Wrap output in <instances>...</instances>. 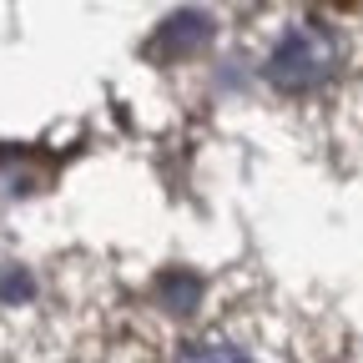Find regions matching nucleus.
Here are the masks:
<instances>
[{
  "label": "nucleus",
  "instance_id": "1",
  "mask_svg": "<svg viewBox=\"0 0 363 363\" xmlns=\"http://www.w3.org/2000/svg\"><path fill=\"white\" fill-rule=\"evenodd\" d=\"M328 61H333L328 35H323V30H313V26H298V30L283 35L278 51H272L267 76L278 81V86H313L318 76L328 71Z\"/></svg>",
  "mask_w": 363,
  "mask_h": 363
},
{
  "label": "nucleus",
  "instance_id": "2",
  "mask_svg": "<svg viewBox=\"0 0 363 363\" xmlns=\"http://www.w3.org/2000/svg\"><path fill=\"white\" fill-rule=\"evenodd\" d=\"M177 363H252L242 348H227V343H197V348H187Z\"/></svg>",
  "mask_w": 363,
  "mask_h": 363
}]
</instances>
